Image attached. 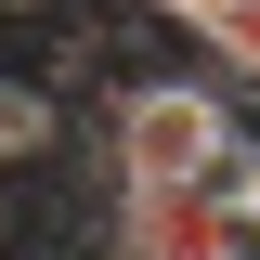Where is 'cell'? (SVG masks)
Here are the masks:
<instances>
[{
    "label": "cell",
    "instance_id": "cell-1",
    "mask_svg": "<svg viewBox=\"0 0 260 260\" xmlns=\"http://www.w3.org/2000/svg\"><path fill=\"white\" fill-rule=\"evenodd\" d=\"M91 143H104V182H234L247 169V117L221 65H130Z\"/></svg>",
    "mask_w": 260,
    "mask_h": 260
},
{
    "label": "cell",
    "instance_id": "cell-2",
    "mask_svg": "<svg viewBox=\"0 0 260 260\" xmlns=\"http://www.w3.org/2000/svg\"><path fill=\"white\" fill-rule=\"evenodd\" d=\"M117 260H260V221L234 182H104V234Z\"/></svg>",
    "mask_w": 260,
    "mask_h": 260
},
{
    "label": "cell",
    "instance_id": "cell-3",
    "mask_svg": "<svg viewBox=\"0 0 260 260\" xmlns=\"http://www.w3.org/2000/svg\"><path fill=\"white\" fill-rule=\"evenodd\" d=\"M182 39H195V52H208L234 91L260 104V0H195V13H182Z\"/></svg>",
    "mask_w": 260,
    "mask_h": 260
},
{
    "label": "cell",
    "instance_id": "cell-4",
    "mask_svg": "<svg viewBox=\"0 0 260 260\" xmlns=\"http://www.w3.org/2000/svg\"><path fill=\"white\" fill-rule=\"evenodd\" d=\"M52 143H65V104L39 78H0V169H39Z\"/></svg>",
    "mask_w": 260,
    "mask_h": 260
},
{
    "label": "cell",
    "instance_id": "cell-5",
    "mask_svg": "<svg viewBox=\"0 0 260 260\" xmlns=\"http://www.w3.org/2000/svg\"><path fill=\"white\" fill-rule=\"evenodd\" d=\"M117 13H143V26H182V13H195V0H117Z\"/></svg>",
    "mask_w": 260,
    "mask_h": 260
},
{
    "label": "cell",
    "instance_id": "cell-6",
    "mask_svg": "<svg viewBox=\"0 0 260 260\" xmlns=\"http://www.w3.org/2000/svg\"><path fill=\"white\" fill-rule=\"evenodd\" d=\"M0 234H13V169H0Z\"/></svg>",
    "mask_w": 260,
    "mask_h": 260
},
{
    "label": "cell",
    "instance_id": "cell-7",
    "mask_svg": "<svg viewBox=\"0 0 260 260\" xmlns=\"http://www.w3.org/2000/svg\"><path fill=\"white\" fill-rule=\"evenodd\" d=\"M0 13H52V0H0Z\"/></svg>",
    "mask_w": 260,
    "mask_h": 260
},
{
    "label": "cell",
    "instance_id": "cell-8",
    "mask_svg": "<svg viewBox=\"0 0 260 260\" xmlns=\"http://www.w3.org/2000/svg\"><path fill=\"white\" fill-rule=\"evenodd\" d=\"M91 260H117V247H91Z\"/></svg>",
    "mask_w": 260,
    "mask_h": 260
}]
</instances>
